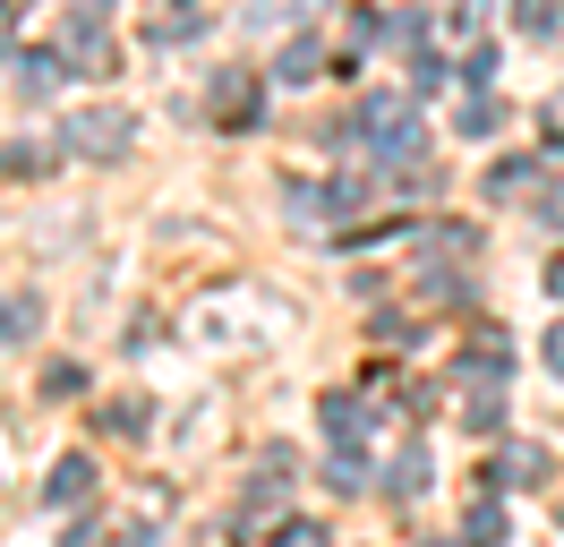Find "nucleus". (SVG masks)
Segmentation results:
<instances>
[{"mask_svg": "<svg viewBox=\"0 0 564 547\" xmlns=\"http://www.w3.org/2000/svg\"><path fill=\"white\" fill-rule=\"evenodd\" d=\"M427 34H436V43H479V9H445Z\"/></svg>", "mask_w": 564, "mask_h": 547, "instance_id": "aec40b11", "label": "nucleus"}, {"mask_svg": "<svg viewBox=\"0 0 564 547\" xmlns=\"http://www.w3.org/2000/svg\"><path fill=\"white\" fill-rule=\"evenodd\" d=\"M427 479H436L427 444H402V453H393V471H386V487H393V496H427Z\"/></svg>", "mask_w": 564, "mask_h": 547, "instance_id": "f8f14e48", "label": "nucleus"}, {"mask_svg": "<svg viewBox=\"0 0 564 547\" xmlns=\"http://www.w3.org/2000/svg\"><path fill=\"white\" fill-rule=\"evenodd\" d=\"M462 539H470V547H505V505H496V496H479V505L462 513Z\"/></svg>", "mask_w": 564, "mask_h": 547, "instance_id": "4468645a", "label": "nucleus"}, {"mask_svg": "<svg viewBox=\"0 0 564 547\" xmlns=\"http://www.w3.org/2000/svg\"><path fill=\"white\" fill-rule=\"evenodd\" d=\"M325 437H334V453H359V437H368V403L325 394Z\"/></svg>", "mask_w": 564, "mask_h": 547, "instance_id": "6e6552de", "label": "nucleus"}, {"mask_svg": "<svg viewBox=\"0 0 564 547\" xmlns=\"http://www.w3.org/2000/svg\"><path fill=\"white\" fill-rule=\"evenodd\" d=\"M274 547H325V530H317V522H282Z\"/></svg>", "mask_w": 564, "mask_h": 547, "instance_id": "393cba45", "label": "nucleus"}, {"mask_svg": "<svg viewBox=\"0 0 564 547\" xmlns=\"http://www.w3.org/2000/svg\"><path fill=\"white\" fill-rule=\"evenodd\" d=\"M61 43H69V52H77L86 68H95V77L111 68V34H104V9H69V18H61Z\"/></svg>", "mask_w": 564, "mask_h": 547, "instance_id": "20e7f679", "label": "nucleus"}, {"mask_svg": "<svg viewBox=\"0 0 564 547\" xmlns=\"http://www.w3.org/2000/svg\"><path fill=\"white\" fill-rule=\"evenodd\" d=\"M539 360H547V376H564V325H547V342H539Z\"/></svg>", "mask_w": 564, "mask_h": 547, "instance_id": "bb28decb", "label": "nucleus"}, {"mask_svg": "<svg viewBox=\"0 0 564 547\" xmlns=\"http://www.w3.org/2000/svg\"><path fill=\"white\" fill-rule=\"evenodd\" d=\"M505 479H513V487H539V479H547V453H539V444H505Z\"/></svg>", "mask_w": 564, "mask_h": 547, "instance_id": "a211bd4d", "label": "nucleus"}, {"mask_svg": "<svg viewBox=\"0 0 564 547\" xmlns=\"http://www.w3.org/2000/svg\"><path fill=\"white\" fill-rule=\"evenodd\" d=\"M539 282H547V300H564V257H556L547 274H539Z\"/></svg>", "mask_w": 564, "mask_h": 547, "instance_id": "c756f323", "label": "nucleus"}, {"mask_svg": "<svg viewBox=\"0 0 564 547\" xmlns=\"http://www.w3.org/2000/svg\"><path fill=\"white\" fill-rule=\"evenodd\" d=\"M488 77H496V43H479V52L462 61V86H470V95H488Z\"/></svg>", "mask_w": 564, "mask_h": 547, "instance_id": "412c9836", "label": "nucleus"}, {"mask_svg": "<svg viewBox=\"0 0 564 547\" xmlns=\"http://www.w3.org/2000/svg\"><path fill=\"white\" fill-rule=\"evenodd\" d=\"M129 137H138V111H129V103H86L61 146H69V154H95V163H120Z\"/></svg>", "mask_w": 564, "mask_h": 547, "instance_id": "f03ea898", "label": "nucleus"}, {"mask_svg": "<svg viewBox=\"0 0 564 547\" xmlns=\"http://www.w3.org/2000/svg\"><path fill=\"white\" fill-rule=\"evenodd\" d=\"M522 34H539V43H547V34H564V18H556V9H522Z\"/></svg>", "mask_w": 564, "mask_h": 547, "instance_id": "a878e982", "label": "nucleus"}, {"mask_svg": "<svg viewBox=\"0 0 564 547\" xmlns=\"http://www.w3.org/2000/svg\"><path fill=\"white\" fill-rule=\"evenodd\" d=\"M43 334V300L35 291H0V342H35Z\"/></svg>", "mask_w": 564, "mask_h": 547, "instance_id": "1a4fd4ad", "label": "nucleus"}, {"mask_svg": "<svg viewBox=\"0 0 564 547\" xmlns=\"http://www.w3.org/2000/svg\"><path fill=\"white\" fill-rule=\"evenodd\" d=\"M154 539H163L154 522H138V530H120V547H154Z\"/></svg>", "mask_w": 564, "mask_h": 547, "instance_id": "c85d7f7f", "label": "nucleus"}, {"mask_svg": "<svg viewBox=\"0 0 564 547\" xmlns=\"http://www.w3.org/2000/svg\"><path fill=\"white\" fill-rule=\"evenodd\" d=\"M9 77H18V95H26V103H52V95H61V52H18Z\"/></svg>", "mask_w": 564, "mask_h": 547, "instance_id": "0eeeda50", "label": "nucleus"}, {"mask_svg": "<svg viewBox=\"0 0 564 547\" xmlns=\"http://www.w3.org/2000/svg\"><path fill=\"white\" fill-rule=\"evenodd\" d=\"M351 129L386 154V163L411 171V154H420V103H411V86H368V95L351 103Z\"/></svg>", "mask_w": 564, "mask_h": 547, "instance_id": "f257e3e1", "label": "nucleus"}, {"mask_svg": "<svg viewBox=\"0 0 564 547\" xmlns=\"http://www.w3.org/2000/svg\"><path fill=\"white\" fill-rule=\"evenodd\" d=\"M436 86H445V52H436V43H411V103L436 95Z\"/></svg>", "mask_w": 564, "mask_h": 547, "instance_id": "f3484780", "label": "nucleus"}, {"mask_svg": "<svg viewBox=\"0 0 564 547\" xmlns=\"http://www.w3.org/2000/svg\"><path fill=\"white\" fill-rule=\"evenodd\" d=\"M539 180H547V163H530V154H513V163H496V171H488V197H496V205H513V197H530Z\"/></svg>", "mask_w": 564, "mask_h": 547, "instance_id": "9d476101", "label": "nucleus"}, {"mask_svg": "<svg viewBox=\"0 0 564 547\" xmlns=\"http://www.w3.org/2000/svg\"><path fill=\"white\" fill-rule=\"evenodd\" d=\"M43 496H52V505H86V496H95V462H86V453L52 462V487H43Z\"/></svg>", "mask_w": 564, "mask_h": 547, "instance_id": "9b49d317", "label": "nucleus"}, {"mask_svg": "<svg viewBox=\"0 0 564 547\" xmlns=\"http://www.w3.org/2000/svg\"><path fill=\"white\" fill-rule=\"evenodd\" d=\"M454 129H462V137H496V129H505V103H496V95H470V103L454 111Z\"/></svg>", "mask_w": 564, "mask_h": 547, "instance_id": "2eb2a0df", "label": "nucleus"}, {"mask_svg": "<svg viewBox=\"0 0 564 547\" xmlns=\"http://www.w3.org/2000/svg\"><path fill=\"white\" fill-rule=\"evenodd\" d=\"M462 376H488V394L505 385V376H513V342H505V325H488V334L462 351Z\"/></svg>", "mask_w": 564, "mask_h": 547, "instance_id": "39448f33", "label": "nucleus"}, {"mask_svg": "<svg viewBox=\"0 0 564 547\" xmlns=\"http://www.w3.org/2000/svg\"><path fill=\"white\" fill-rule=\"evenodd\" d=\"M197 26H206V9H172V18H154V26H145V43H188Z\"/></svg>", "mask_w": 564, "mask_h": 547, "instance_id": "6ab92c4d", "label": "nucleus"}, {"mask_svg": "<svg viewBox=\"0 0 564 547\" xmlns=\"http://www.w3.org/2000/svg\"><path fill=\"white\" fill-rule=\"evenodd\" d=\"M9 34H18V9H0V43H9Z\"/></svg>", "mask_w": 564, "mask_h": 547, "instance_id": "7c9ffc66", "label": "nucleus"}, {"mask_svg": "<svg viewBox=\"0 0 564 547\" xmlns=\"http://www.w3.org/2000/svg\"><path fill=\"white\" fill-rule=\"evenodd\" d=\"M206 111L223 120V129H248V120H257V77H248V68H214L206 77Z\"/></svg>", "mask_w": 564, "mask_h": 547, "instance_id": "7ed1b4c3", "label": "nucleus"}, {"mask_svg": "<svg viewBox=\"0 0 564 547\" xmlns=\"http://www.w3.org/2000/svg\"><path fill=\"white\" fill-rule=\"evenodd\" d=\"M282 214L291 223H325V214H351L343 189H317V180H282Z\"/></svg>", "mask_w": 564, "mask_h": 547, "instance_id": "423d86ee", "label": "nucleus"}, {"mask_svg": "<svg viewBox=\"0 0 564 547\" xmlns=\"http://www.w3.org/2000/svg\"><path fill=\"white\" fill-rule=\"evenodd\" d=\"M317 61H325L317 34H291V43H282V61H274V77H282V86H308V77H317Z\"/></svg>", "mask_w": 564, "mask_h": 547, "instance_id": "ddd939ff", "label": "nucleus"}, {"mask_svg": "<svg viewBox=\"0 0 564 547\" xmlns=\"http://www.w3.org/2000/svg\"><path fill=\"white\" fill-rule=\"evenodd\" d=\"M104 428H111V437H145V410H138V403H111Z\"/></svg>", "mask_w": 564, "mask_h": 547, "instance_id": "5701e85b", "label": "nucleus"}, {"mask_svg": "<svg viewBox=\"0 0 564 547\" xmlns=\"http://www.w3.org/2000/svg\"><path fill=\"white\" fill-rule=\"evenodd\" d=\"M547 146H556V154H564V86H556V95H547Z\"/></svg>", "mask_w": 564, "mask_h": 547, "instance_id": "cd10ccee", "label": "nucleus"}, {"mask_svg": "<svg viewBox=\"0 0 564 547\" xmlns=\"http://www.w3.org/2000/svg\"><path fill=\"white\" fill-rule=\"evenodd\" d=\"M0 171H18V180H43V171H52V146L18 137V146H0Z\"/></svg>", "mask_w": 564, "mask_h": 547, "instance_id": "dca6fc26", "label": "nucleus"}, {"mask_svg": "<svg viewBox=\"0 0 564 547\" xmlns=\"http://www.w3.org/2000/svg\"><path fill=\"white\" fill-rule=\"evenodd\" d=\"M325 471H334V487H343V496H351V487H368V453H334V462H325Z\"/></svg>", "mask_w": 564, "mask_h": 547, "instance_id": "4be33fe9", "label": "nucleus"}, {"mask_svg": "<svg viewBox=\"0 0 564 547\" xmlns=\"http://www.w3.org/2000/svg\"><path fill=\"white\" fill-rule=\"evenodd\" d=\"M539 223H547V232H564V171L539 189Z\"/></svg>", "mask_w": 564, "mask_h": 547, "instance_id": "b1692460", "label": "nucleus"}]
</instances>
